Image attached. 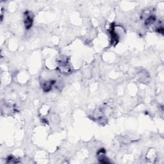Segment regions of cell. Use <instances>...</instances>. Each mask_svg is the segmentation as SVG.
I'll use <instances>...</instances> for the list:
<instances>
[{
  "label": "cell",
  "mask_w": 164,
  "mask_h": 164,
  "mask_svg": "<svg viewBox=\"0 0 164 164\" xmlns=\"http://www.w3.org/2000/svg\"><path fill=\"white\" fill-rule=\"evenodd\" d=\"M156 31H157L159 33H162V34H163V28L162 27H160L157 28Z\"/></svg>",
  "instance_id": "6"
},
{
  "label": "cell",
  "mask_w": 164,
  "mask_h": 164,
  "mask_svg": "<svg viewBox=\"0 0 164 164\" xmlns=\"http://www.w3.org/2000/svg\"><path fill=\"white\" fill-rule=\"evenodd\" d=\"M33 22V16L32 12L27 11L24 13V23L26 29H29L32 27Z\"/></svg>",
  "instance_id": "2"
},
{
  "label": "cell",
  "mask_w": 164,
  "mask_h": 164,
  "mask_svg": "<svg viewBox=\"0 0 164 164\" xmlns=\"http://www.w3.org/2000/svg\"><path fill=\"white\" fill-rule=\"evenodd\" d=\"M111 42L113 46H115L119 42V35L115 32V27H111L110 29Z\"/></svg>",
  "instance_id": "3"
},
{
  "label": "cell",
  "mask_w": 164,
  "mask_h": 164,
  "mask_svg": "<svg viewBox=\"0 0 164 164\" xmlns=\"http://www.w3.org/2000/svg\"><path fill=\"white\" fill-rule=\"evenodd\" d=\"M55 83V81L52 80L50 81H45L42 84V88L44 92H49L51 90L52 87Z\"/></svg>",
  "instance_id": "4"
},
{
  "label": "cell",
  "mask_w": 164,
  "mask_h": 164,
  "mask_svg": "<svg viewBox=\"0 0 164 164\" xmlns=\"http://www.w3.org/2000/svg\"><path fill=\"white\" fill-rule=\"evenodd\" d=\"M156 21V17L154 16H149L146 21H145V25L146 26H150L151 25L152 23H155V21Z\"/></svg>",
  "instance_id": "5"
},
{
  "label": "cell",
  "mask_w": 164,
  "mask_h": 164,
  "mask_svg": "<svg viewBox=\"0 0 164 164\" xmlns=\"http://www.w3.org/2000/svg\"><path fill=\"white\" fill-rule=\"evenodd\" d=\"M57 70L64 74H69L72 72V68L69 64V59L65 57H61L58 60Z\"/></svg>",
  "instance_id": "1"
}]
</instances>
